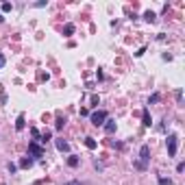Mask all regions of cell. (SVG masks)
I'll list each match as a JSON object with an SVG mask.
<instances>
[{"instance_id":"11","label":"cell","mask_w":185,"mask_h":185,"mask_svg":"<svg viewBox=\"0 0 185 185\" xmlns=\"http://www.w3.org/2000/svg\"><path fill=\"white\" fill-rule=\"evenodd\" d=\"M63 33H66V35H72V33H74V24H66V26H63Z\"/></svg>"},{"instance_id":"5","label":"cell","mask_w":185,"mask_h":185,"mask_svg":"<svg viewBox=\"0 0 185 185\" xmlns=\"http://www.w3.org/2000/svg\"><path fill=\"white\" fill-rule=\"evenodd\" d=\"M54 144H57V148H59L61 153H68V150H70V144H68V142H63V140H57Z\"/></svg>"},{"instance_id":"18","label":"cell","mask_w":185,"mask_h":185,"mask_svg":"<svg viewBox=\"0 0 185 185\" xmlns=\"http://www.w3.org/2000/svg\"><path fill=\"white\" fill-rule=\"evenodd\" d=\"M31 135H33L35 140H37V137H39V131H37V128H31Z\"/></svg>"},{"instance_id":"8","label":"cell","mask_w":185,"mask_h":185,"mask_svg":"<svg viewBox=\"0 0 185 185\" xmlns=\"http://www.w3.org/2000/svg\"><path fill=\"white\" fill-rule=\"evenodd\" d=\"M155 17H157V15H155L153 11H146V13H144V20H146V22H155Z\"/></svg>"},{"instance_id":"2","label":"cell","mask_w":185,"mask_h":185,"mask_svg":"<svg viewBox=\"0 0 185 185\" xmlns=\"http://www.w3.org/2000/svg\"><path fill=\"white\" fill-rule=\"evenodd\" d=\"M177 148H179V137L172 133V135H168V155L174 157L177 155Z\"/></svg>"},{"instance_id":"19","label":"cell","mask_w":185,"mask_h":185,"mask_svg":"<svg viewBox=\"0 0 185 185\" xmlns=\"http://www.w3.org/2000/svg\"><path fill=\"white\" fill-rule=\"evenodd\" d=\"M177 103H179V105L183 103V94H181V91H177Z\"/></svg>"},{"instance_id":"14","label":"cell","mask_w":185,"mask_h":185,"mask_svg":"<svg viewBox=\"0 0 185 185\" xmlns=\"http://www.w3.org/2000/svg\"><path fill=\"white\" fill-rule=\"evenodd\" d=\"M85 146H87V148H91V150H94V148H96V142L91 140V137H87V142H85Z\"/></svg>"},{"instance_id":"6","label":"cell","mask_w":185,"mask_h":185,"mask_svg":"<svg viewBox=\"0 0 185 185\" xmlns=\"http://www.w3.org/2000/svg\"><path fill=\"white\" fill-rule=\"evenodd\" d=\"M105 131H107V133H113V131H116V122H113V120H107Z\"/></svg>"},{"instance_id":"3","label":"cell","mask_w":185,"mask_h":185,"mask_svg":"<svg viewBox=\"0 0 185 185\" xmlns=\"http://www.w3.org/2000/svg\"><path fill=\"white\" fill-rule=\"evenodd\" d=\"M148 155H150V148H148V144H144V146L140 148V159H142L140 163H144V165H146V161L150 159V157H148Z\"/></svg>"},{"instance_id":"1","label":"cell","mask_w":185,"mask_h":185,"mask_svg":"<svg viewBox=\"0 0 185 185\" xmlns=\"http://www.w3.org/2000/svg\"><path fill=\"white\" fill-rule=\"evenodd\" d=\"M107 122V111H94L91 113V124L94 126H103Z\"/></svg>"},{"instance_id":"17","label":"cell","mask_w":185,"mask_h":185,"mask_svg":"<svg viewBox=\"0 0 185 185\" xmlns=\"http://www.w3.org/2000/svg\"><path fill=\"white\" fill-rule=\"evenodd\" d=\"M11 9H13L11 2H2V11H11Z\"/></svg>"},{"instance_id":"10","label":"cell","mask_w":185,"mask_h":185,"mask_svg":"<svg viewBox=\"0 0 185 185\" xmlns=\"http://www.w3.org/2000/svg\"><path fill=\"white\" fill-rule=\"evenodd\" d=\"M15 128H17V131H22V128H24V116H20V118H17V122H15Z\"/></svg>"},{"instance_id":"9","label":"cell","mask_w":185,"mask_h":185,"mask_svg":"<svg viewBox=\"0 0 185 185\" xmlns=\"http://www.w3.org/2000/svg\"><path fill=\"white\" fill-rule=\"evenodd\" d=\"M68 165H70V168H76V165H79V157H70V159H68Z\"/></svg>"},{"instance_id":"7","label":"cell","mask_w":185,"mask_h":185,"mask_svg":"<svg viewBox=\"0 0 185 185\" xmlns=\"http://www.w3.org/2000/svg\"><path fill=\"white\" fill-rule=\"evenodd\" d=\"M20 165H22V168H31V165H33V159H31V157H24V159L20 161Z\"/></svg>"},{"instance_id":"13","label":"cell","mask_w":185,"mask_h":185,"mask_svg":"<svg viewBox=\"0 0 185 185\" xmlns=\"http://www.w3.org/2000/svg\"><path fill=\"white\" fill-rule=\"evenodd\" d=\"M150 124H153V120L148 116V111H144V126H150Z\"/></svg>"},{"instance_id":"15","label":"cell","mask_w":185,"mask_h":185,"mask_svg":"<svg viewBox=\"0 0 185 185\" xmlns=\"http://www.w3.org/2000/svg\"><path fill=\"white\" fill-rule=\"evenodd\" d=\"M7 170H9V172H11V174H13V172L17 170V165H15V163H7Z\"/></svg>"},{"instance_id":"12","label":"cell","mask_w":185,"mask_h":185,"mask_svg":"<svg viewBox=\"0 0 185 185\" xmlns=\"http://www.w3.org/2000/svg\"><path fill=\"white\" fill-rule=\"evenodd\" d=\"M159 98H161L159 94H153L150 98H148V105H155V103H159Z\"/></svg>"},{"instance_id":"20","label":"cell","mask_w":185,"mask_h":185,"mask_svg":"<svg viewBox=\"0 0 185 185\" xmlns=\"http://www.w3.org/2000/svg\"><path fill=\"white\" fill-rule=\"evenodd\" d=\"M66 185H85V183H81V181H70V183H66Z\"/></svg>"},{"instance_id":"21","label":"cell","mask_w":185,"mask_h":185,"mask_svg":"<svg viewBox=\"0 0 185 185\" xmlns=\"http://www.w3.org/2000/svg\"><path fill=\"white\" fill-rule=\"evenodd\" d=\"M5 66V54H0V68Z\"/></svg>"},{"instance_id":"4","label":"cell","mask_w":185,"mask_h":185,"mask_svg":"<svg viewBox=\"0 0 185 185\" xmlns=\"http://www.w3.org/2000/svg\"><path fill=\"white\" fill-rule=\"evenodd\" d=\"M29 150H31V153L35 155V157H42V155H44V150H42V148L37 146L35 142H31V144H29Z\"/></svg>"},{"instance_id":"16","label":"cell","mask_w":185,"mask_h":185,"mask_svg":"<svg viewBox=\"0 0 185 185\" xmlns=\"http://www.w3.org/2000/svg\"><path fill=\"white\" fill-rule=\"evenodd\" d=\"M159 185H172V181H170V179H163V177H161V179H159Z\"/></svg>"}]
</instances>
